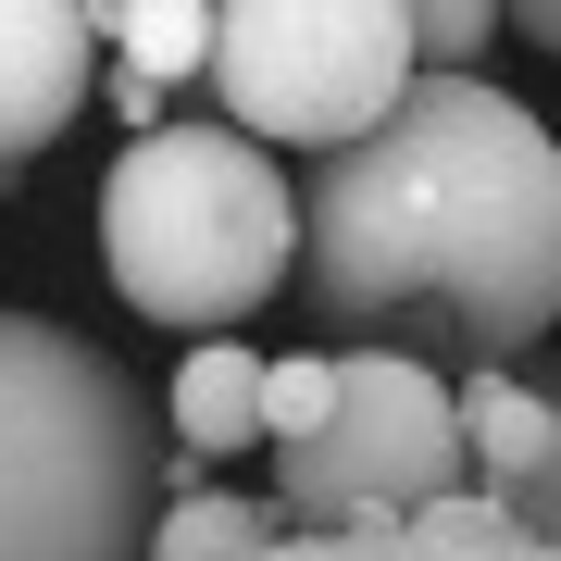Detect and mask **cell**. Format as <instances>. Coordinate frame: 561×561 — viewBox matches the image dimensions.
Instances as JSON below:
<instances>
[{
    "label": "cell",
    "instance_id": "1",
    "mask_svg": "<svg viewBox=\"0 0 561 561\" xmlns=\"http://www.w3.org/2000/svg\"><path fill=\"white\" fill-rule=\"evenodd\" d=\"M324 337L512 362L561 337V138L512 88L424 62L362 138L300 175V275Z\"/></svg>",
    "mask_w": 561,
    "mask_h": 561
},
{
    "label": "cell",
    "instance_id": "2",
    "mask_svg": "<svg viewBox=\"0 0 561 561\" xmlns=\"http://www.w3.org/2000/svg\"><path fill=\"white\" fill-rule=\"evenodd\" d=\"M175 500L138 375L50 312H0V561H150Z\"/></svg>",
    "mask_w": 561,
    "mask_h": 561
},
{
    "label": "cell",
    "instance_id": "3",
    "mask_svg": "<svg viewBox=\"0 0 561 561\" xmlns=\"http://www.w3.org/2000/svg\"><path fill=\"white\" fill-rule=\"evenodd\" d=\"M101 262L125 312L175 337H225L300 275V187L250 125H138L101 175Z\"/></svg>",
    "mask_w": 561,
    "mask_h": 561
},
{
    "label": "cell",
    "instance_id": "4",
    "mask_svg": "<svg viewBox=\"0 0 561 561\" xmlns=\"http://www.w3.org/2000/svg\"><path fill=\"white\" fill-rule=\"evenodd\" d=\"M412 0H213L201 101L262 150H337L412 88Z\"/></svg>",
    "mask_w": 561,
    "mask_h": 561
},
{
    "label": "cell",
    "instance_id": "5",
    "mask_svg": "<svg viewBox=\"0 0 561 561\" xmlns=\"http://www.w3.org/2000/svg\"><path fill=\"white\" fill-rule=\"evenodd\" d=\"M474 486L461 387L424 350H337V400L312 437H275V512L287 524H400Z\"/></svg>",
    "mask_w": 561,
    "mask_h": 561
},
{
    "label": "cell",
    "instance_id": "6",
    "mask_svg": "<svg viewBox=\"0 0 561 561\" xmlns=\"http://www.w3.org/2000/svg\"><path fill=\"white\" fill-rule=\"evenodd\" d=\"M101 101V25L88 0H0V175L62 150V125Z\"/></svg>",
    "mask_w": 561,
    "mask_h": 561
},
{
    "label": "cell",
    "instance_id": "7",
    "mask_svg": "<svg viewBox=\"0 0 561 561\" xmlns=\"http://www.w3.org/2000/svg\"><path fill=\"white\" fill-rule=\"evenodd\" d=\"M250 561H561V537L500 512V500H437V512H400V524H287Z\"/></svg>",
    "mask_w": 561,
    "mask_h": 561
},
{
    "label": "cell",
    "instance_id": "8",
    "mask_svg": "<svg viewBox=\"0 0 561 561\" xmlns=\"http://www.w3.org/2000/svg\"><path fill=\"white\" fill-rule=\"evenodd\" d=\"M162 424H175V461H225V449H250L262 437V350H238V337H201L187 350V375L162 387Z\"/></svg>",
    "mask_w": 561,
    "mask_h": 561
},
{
    "label": "cell",
    "instance_id": "9",
    "mask_svg": "<svg viewBox=\"0 0 561 561\" xmlns=\"http://www.w3.org/2000/svg\"><path fill=\"white\" fill-rule=\"evenodd\" d=\"M549 412L537 387H512L500 362H461V437H474V500H500L512 512V486L537 474V449H549Z\"/></svg>",
    "mask_w": 561,
    "mask_h": 561
},
{
    "label": "cell",
    "instance_id": "10",
    "mask_svg": "<svg viewBox=\"0 0 561 561\" xmlns=\"http://www.w3.org/2000/svg\"><path fill=\"white\" fill-rule=\"evenodd\" d=\"M88 25L113 38V62H138L162 101L213 76V0H113V13H88Z\"/></svg>",
    "mask_w": 561,
    "mask_h": 561
},
{
    "label": "cell",
    "instance_id": "11",
    "mask_svg": "<svg viewBox=\"0 0 561 561\" xmlns=\"http://www.w3.org/2000/svg\"><path fill=\"white\" fill-rule=\"evenodd\" d=\"M262 537H287L275 500H225V486H175L150 524V561H250Z\"/></svg>",
    "mask_w": 561,
    "mask_h": 561
},
{
    "label": "cell",
    "instance_id": "12",
    "mask_svg": "<svg viewBox=\"0 0 561 561\" xmlns=\"http://www.w3.org/2000/svg\"><path fill=\"white\" fill-rule=\"evenodd\" d=\"M324 400H337V350H287V362H262V437H312Z\"/></svg>",
    "mask_w": 561,
    "mask_h": 561
},
{
    "label": "cell",
    "instance_id": "13",
    "mask_svg": "<svg viewBox=\"0 0 561 561\" xmlns=\"http://www.w3.org/2000/svg\"><path fill=\"white\" fill-rule=\"evenodd\" d=\"M500 25H512L500 0H412V50L424 62H461V76H474V50L500 38Z\"/></svg>",
    "mask_w": 561,
    "mask_h": 561
},
{
    "label": "cell",
    "instance_id": "14",
    "mask_svg": "<svg viewBox=\"0 0 561 561\" xmlns=\"http://www.w3.org/2000/svg\"><path fill=\"white\" fill-rule=\"evenodd\" d=\"M512 512H524V524H549V537H561V412H549V449H537V474L512 486Z\"/></svg>",
    "mask_w": 561,
    "mask_h": 561
},
{
    "label": "cell",
    "instance_id": "15",
    "mask_svg": "<svg viewBox=\"0 0 561 561\" xmlns=\"http://www.w3.org/2000/svg\"><path fill=\"white\" fill-rule=\"evenodd\" d=\"M101 101L125 113V138H138V125H162V88L138 76V62H101Z\"/></svg>",
    "mask_w": 561,
    "mask_h": 561
},
{
    "label": "cell",
    "instance_id": "16",
    "mask_svg": "<svg viewBox=\"0 0 561 561\" xmlns=\"http://www.w3.org/2000/svg\"><path fill=\"white\" fill-rule=\"evenodd\" d=\"M500 13H512V25H524L537 50H561V0H500Z\"/></svg>",
    "mask_w": 561,
    "mask_h": 561
},
{
    "label": "cell",
    "instance_id": "17",
    "mask_svg": "<svg viewBox=\"0 0 561 561\" xmlns=\"http://www.w3.org/2000/svg\"><path fill=\"white\" fill-rule=\"evenodd\" d=\"M88 13H113V0H88Z\"/></svg>",
    "mask_w": 561,
    "mask_h": 561
}]
</instances>
